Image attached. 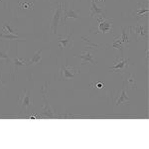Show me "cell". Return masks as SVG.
I'll list each match as a JSON object with an SVG mask.
<instances>
[{
    "label": "cell",
    "instance_id": "cell-26",
    "mask_svg": "<svg viewBox=\"0 0 149 149\" xmlns=\"http://www.w3.org/2000/svg\"><path fill=\"white\" fill-rule=\"evenodd\" d=\"M0 1H1V0H0Z\"/></svg>",
    "mask_w": 149,
    "mask_h": 149
},
{
    "label": "cell",
    "instance_id": "cell-1",
    "mask_svg": "<svg viewBox=\"0 0 149 149\" xmlns=\"http://www.w3.org/2000/svg\"><path fill=\"white\" fill-rule=\"evenodd\" d=\"M129 65H130V62H129L128 58L125 59L124 57L120 56L119 58H115L113 66L110 67L109 70L111 73H116V72L117 73H123L129 67Z\"/></svg>",
    "mask_w": 149,
    "mask_h": 149
},
{
    "label": "cell",
    "instance_id": "cell-8",
    "mask_svg": "<svg viewBox=\"0 0 149 149\" xmlns=\"http://www.w3.org/2000/svg\"><path fill=\"white\" fill-rule=\"evenodd\" d=\"M43 97H44V100H45V104H44V107H43V109H42L43 116L50 117V118H55V117H56V114H55L54 110L52 109L51 105L49 104V102H47L46 93H43Z\"/></svg>",
    "mask_w": 149,
    "mask_h": 149
},
{
    "label": "cell",
    "instance_id": "cell-13",
    "mask_svg": "<svg viewBox=\"0 0 149 149\" xmlns=\"http://www.w3.org/2000/svg\"><path fill=\"white\" fill-rule=\"evenodd\" d=\"M123 81L125 85H127L129 90H134L137 88V84H136V80L131 74H129L127 77H123Z\"/></svg>",
    "mask_w": 149,
    "mask_h": 149
},
{
    "label": "cell",
    "instance_id": "cell-12",
    "mask_svg": "<svg viewBox=\"0 0 149 149\" xmlns=\"http://www.w3.org/2000/svg\"><path fill=\"white\" fill-rule=\"evenodd\" d=\"M149 12V6H148V2H143V3H139L138 4V8L136 11V16L138 18L143 17L145 14H147Z\"/></svg>",
    "mask_w": 149,
    "mask_h": 149
},
{
    "label": "cell",
    "instance_id": "cell-10",
    "mask_svg": "<svg viewBox=\"0 0 149 149\" xmlns=\"http://www.w3.org/2000/svg\"><path fill=\"white\" fill-rule=\"evenodd\" d=\"M123 102H129V97H127V93H126V86H125V84H124V81L122 83L121 93H120V95L118 97V98L116 100V102H115V104H116V105H119V104H122Z\"/></svg>",
    "mask_w": 149,
    "mask_h": 149
},
{
    "label": "cell",
    "instance_id": "cell-11",
    "mask_svg": "<svg viewBox=\"0 0 149 149\" xmlns=\"http://www.w3.org/2000/svg\"><path fill=\"white\" fill-rule=\"evenodd\" d=\"M98 15H103V9L98 7L95 0H92V6H91V17H97Z\"/></svg>",
    "mask_w": 149,
    "mask_h": 149
},
{
    "label": "cell",
    "instance_id": "cell-15",
    "mask_svg": "<svg viewBox=\"0 0 149 149\" xmlns=\"http://www.w3.org/2000/svg\"><path fill=\"white\" fill-rule=\"evenodd\" d=\"M43 50L44 49H41L39 51H37L34 54L32 59L28 62V65H38L40 64V62L42 61V53H43Z\"/></svg>",
    "mask_w": 149,
    "mask_h": 149
},
{
    "label": "cell",
    "instance_id": "cell-3",
    "mask_svg": "<svg viewBox=\"0 0 149 149\" xmlns=\"http://www.w3.org/2000/svg\"><path fill=\"white\" fill-rule=\"evenodd\" d=\"M98 28L97 32L100 34H105V33L112 32V26H113V20L112 19H107L105 17H97Z\"/></svg>",
    "mask_w": 149,
    "mask_h": 149
},
{
    "label": "cell",
    "instance_id": "cell-6",
    "mask_svg": "<svg viewBox=\"0 0 149 149\" xmlns=\"http://www.w3.org/2000/svg\"><path fill=\"white\" fill-rule=\"evenodd\" d=\"M74 57L77 58H80V59L83 60V63L81 65H86V64H91L93 65V66H95V65H97V62L95 61V59H93L92 53H91L90 49H86L85 50V53L81 55H74Z\"/></svg>",
    "mask_w": 149,
    "mask_h": 149
},
{
    "label": "cell",
    "instance_id": "cell-22",
    "mask_svg": "<svg viewBox=\"0 0 149 149\" xmlns=\"http://www.w3.org/2000/svg\"><path fill=\"white\" fill-rule=\"evenodd\" d=\"M83 40L85 41V42L88 43L90 46L88 47V49H91V48H93V49H95V50H98L100 47H102V45H98V44H95V43H93V42H91V40L88 39V38H86V37H83Z\"/></svg>",
    "mask_w": 149,
    "mask_h": 149
},
{
    "label": "cell",
    "instance_id": "cell-14",
    "mask_svg": "<svg viewBox=\"0 0 149 149\" xmlns=\"http://www.w3.org/2000/svg\"><path fill=\"white\" fill-rule=\"evenodd\" d=\"M71 38L72 36L71 35H65V36H61L58 40L60 44V47H61L62 50H66V48H68L71 44Z\"/></svg>",
    "mask_w": 149,
    "mask_h": 149
},
{
    "label": "cell",
    "instance_id": "cell-17",
    "mask_svg": "<svg viewBox=\"0 0 149 149\" xmlns=\"http://www.w3.org/2000/svg\"><path fill=\"white\" fill-rule=\"evenodd\" d=\"M20 38V35H14V34H10V33H4L2 32L0 34V39H4V40H14V39H19Z\"/></svg>",
    "mask_w": 149,
    "mask_h": 149
},
{
    "label": "cell",
    "instance_id": "cell-5",
    "mask_svg": "<svg viewBox=\"0 0 149 149\" xmlns=\"http://www.w3.org/2000/svg\"><path fill=\"white\" fill-rule=\"evenodd\" d=\"M19 102H20V105L22 109H25V110L30 109V107H32V104H33V97H32V95H31L30 91L29 90L23 91L20 97H19Z\"/></svg>",
    "mask_w": 149,
    "mask_h": 149
},
{
    "label": "cell",
    "instance_id": "cell-19",
    "mask_svg": "<svg viewBox=\"0 0 149 149\" xmlns=\"http://www.w3.org/2000/svg\"><path fill=\"white\" fill-rule=\"evenodd\" d=\"M10 58H9L8 55V51H7L6 48L0 50V62H5V61H9Z\"/></svg>",
    "mask_w": 149,
    "mask_h": 149
},
{
    "label": "cell",
    "instance_id": "cell-20",
    "mask_svg": "<svg viewBox=\"0 0 149 149\" xmlns=\"http://www.w3.org/2000/svg\"><path fill=\"white\" fill-rule=\"evenodd\" d=\"M112 48L117 50H122V42L119 39V36H115L114 40H113V44H112Z\"/></svg>",
    "mask_w": 149,
    "mask_h": 149
},
{
    "label": "cell",
    "instance_id": "cell-18",
    "mask_svg": "<svg viewBox=\"0 0 149 149\" xmlns=\"http://www.w3.org/2000/svg\"><path fill=\"white\" fill-rule=\"evenodd\" d=\"M11 61H12V64H13L14 66H16V67L28 66L27 62H26L25 60H23V59H19V58H13V59H11Z\"/></svg>",
    "mask_w": 149,
    "mask_h": 149
},
{
    "label": "cell",
    "instance_id": "cell-9",
    "mask_svg": "<svg viewBox=\"0 0 149 149\" xmlns=\"http://www.w3.org/2000/svg\"><path fill=\"white\" fill-rule=\"evenodd\" d=\"M63 14H64V17L62 19V21H63V23H65L67 21V19L68 18H74V19H80L79 17V13L77 11L74 10H66L65 9V2L63 3Z\"/></svg>",
    "mask_w": 149,
    "mask_h": 149
},
{
    "label": "cell",
    "instance_id": "cell-24",
    "mask_svg": "<svg viewBox=\"0 0 149 149\" xmlns=\"http://www.w3.org/2000/svg\"><path fill=\"white\" fill-rule=\"evenodd\" d=\"M92 88H93V86H95L97 88H104V84L103 83H100V81H97V83L95 84H92Z\"/></svg>",
    "mask_w": 149,
    "mask_h": 149
},
{
    "label": "cell",
    "instance_id": "cell-16",
    "mask_svg": "<svg viewBox=\"0 0 149 149\" xmlns=\"http://www.w3.org/2000/svg\"><path fill=\"white\" fill-rule=\"evenodd\" d=\"M2 32L4 33H10V34H14L17 35V28L13 27V26L9 25V24H3V31Z\"/></svg>",
    "mask_w": 149,
    "mask_h": 149
},
{
    "label": "cell",
    "instance_id": "cell-23",
    "mask_svg": "<svg viewBox=\"0 0 149 149\" xmlns=\"http://www.w3.org/2000/svg\"><path fill=\"white\" fill-rule=\"evenodd\" d=\"M119 39H120V41L122 43H127V44L129 43L128 37H127V35H126L125 28H124V27H122V32H121V35L119 36Z\"/></svg>",
    "mask_w": 149,
    "mask_h": 149
},
{
    "label": "cell",
    "instance_id": "cell-21",
    "mask_svg": "<svg viewBox=\"0 0 149 149\" xmlns=\"http://www.w3.org/2000/svg\"><path fill=\"white\" fill-rule=\"evenodd\" d=\"M33 7H34V3L28 1L20 2V4H19V8L20 9H30V10H32Z\"/></svg>",
    "mask_w": 149,
    "mask_h": 149
},
{
    "label": "cell",
    "instance_id": "cell-2",
    "mask_svg": "<svg viewBox=\"0 0 149 149\" xmlns=\"http://www.w3.org/2000/svg\"><path fill=\"white\" fill-rule=\"evenodd\" d=\"M81 74V70L77 68H70V67L61 66L59 71V77L62 81H66L67 79H74L77 74Z\"/></svg>",
    "mask_w": 149,
    "mask_h": 149
},
{
    "label": "cell",
    "instance_id": "cell-4",
    "mask_svg": "<svg viewBox=\"0 0 149 149\" xmlns=\"http://www.w3.org/2000/svg\"><path fill=\"white\" fill-rule=\"evenodd\" d=\"M62 13H63V3L59 2L54 10V14H53V18H52V24H51V29L53 30V33L56 35L58 32V26H59Z\"/></svg>",
    "mask_w": 149,
    "mask_h": 149
},
{
    "label": "cell",
    "instance_id": "cell-7",
    "mask_svg": "<svg viewBox=\"0 0 149 149\" xmlns=\"http://www.w3.org/2000/svg\"><path fill=\"white\" fill-rule=\"evenodd\" d=\"M130 32L132 35L139 36L140 38H145L148 35V27L147 26H130Z\"/></svg>",
    "mask_w": 149,
    "mask_h": 149
},
{
    "label": "cell",
    "instance_id": "cell-25",
    "mask_svg": "<svg viewBox=\"0 0 149 149\" xmlns=\"http://www.w3.org/2000/svg\"><path fill=\"white\" fill-rule=\"evenodd\" d=\"M4 88V84L2 81V74H1V69H0V88Z\"/></svg>",
    "mask_w": 149,
    "mask_h": 149
}]
</instances>
